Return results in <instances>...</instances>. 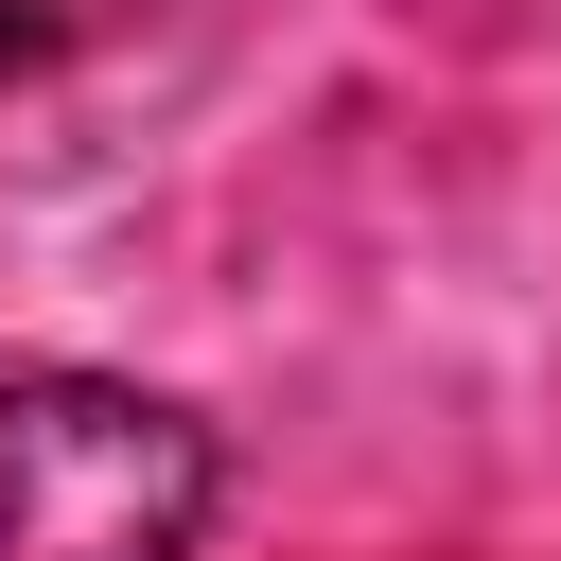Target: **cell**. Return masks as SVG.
<instances>
[{
	"label": "cell",
	"mask_w": 561,
	"mask_h": 561,
	"mask_svg": "<svg viewBox=\"0 0 561 561\" xmlns=\"http://www.w3.org/2000/svg\"><path fill=\"white\" fill-rule=\"evenodd\" d=\"M210 421L105 368H0V561H193Z\"/></svg>",
	"instance_id": "1"
},
{
	"label": "cell",
	"mask_w": 561,
	"mask_h": 561,
	"mask_svg": "<svg viewBox=\"0 0 561 561\" xmlns=\"http://www.w3.org/2000/svg\"><path fill=\"white\" fill-rule=\"evenodd\" d=\"M140 0H0V88L18 70H53V53H88V35H123Z\"/></svg>",
	"instance_id": "2"
}]
</instances>
